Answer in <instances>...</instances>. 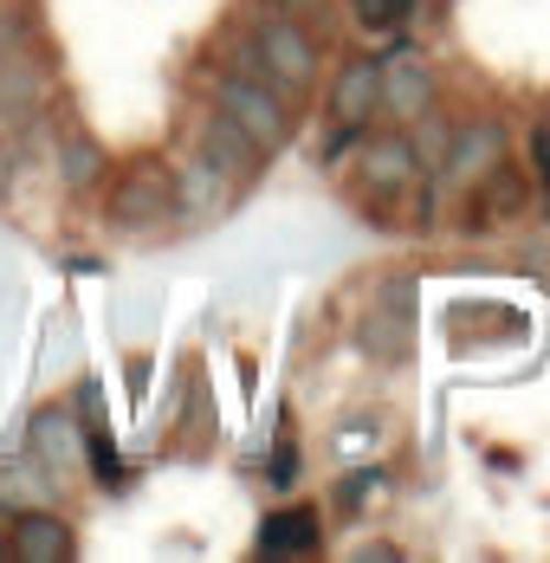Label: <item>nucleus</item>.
Returning <instances> with one entry per match:
<instances>
[{
  "instance_id": "f257e3e1",
  "label": "nucleus",
  "mask_w": 550,
  "mask_h": 563,
  "mask_svg": "<svg viewBox=\"0 0 550 563\" xmlns=\"http://www.w3.org/2000/svg\"><path fill=\"white\" fill-rule=\"evenodd\" d=\"M246 40H253V78H266L278 85L292 104L318 85V71H324V40L305 26V13H260L253 26H246Z\"/></svg>"
},
{
  "instance_id": "f03ea898",
  "label": "nucleus",
  "mask_w": 550,
  "mask_h": 563,
  "mask_svg": "<svg viewBox=\"0 0 550 563\" xmlns=\"http://www.w3.org/2000/svg\"><path fill=\"white\" fill-rule=\"evenodd\" d=\"M105 227L117 233H163L175 221V163L163 156H130L105 175Z\"/></svg>"
},
{
  "instance_id": "7ed1b4c3",
  "label": "nucleus",
  "mask_w": 550,
  "mask_h": 563,
  "mask_svg": "<svg viewBox=\"0 0 550 563\" xmlns=\"http://www.w3.org/2000/svg\"><path fill=\"white\" fill-rule=\"evenodd\" d=\"M208 104L227 111L266 156H278L285 143H292V130H298V117H292V98L266 85V78H253V71H233V65H215V78H208Z\"/></svg>"
},
{
  "instance_id": "20e7f679",
  "label": "nucleus",
  "mask_w": 550,
  "mask_h": 563,
  "mask_svg": "<svg viewBox=\"0 0 550 563\" xmlns=\"http://www.w3.org/2000/svg\"><path fill=\"white\" fill-rule=\"evenodd\" d=\"M421 181V156H415V136L408 123H370L356 136V195L363 201H395V195H415Z\"/></svg>"
},
{
  "instance_id": "39448f33",
  "label": "nucleus",
  "mask_w": 550,
  "mask_h": 563,
  "mask_svg": "<svg viewBox=\"0 0 550 563\" xmlns=\"http://www.w3.org/2000/svg\"><path fill=\"white\" fill-rule=\"evenodd\" d=\"M512 156V130H505V117L480 111V117H453V136H447V156H440V195H460V188H473L480 175H493L498 163Z\"/></svg>"
},
{
  "instance_id": "423d86ee",
  "label": "nucleus",
  "mask_w": 550,
  "mask_h": 563,
  "mask_svg": "<svg viewBox=\"0 0 550 563\" xmlns=\"http://www.w3.org/2000/svg\"><path fill=\"white\" fill-rule=\"evenodd\" d=\"M240 195H246V188L220 169L215 156H201L195 143L175 156V221H182V227H220V221H233Z\"/></svg>"
},
{
  "instance_id": "0eeeda50",
  "label": "nucleus",
  "mask_w": 550,
  "mask_h": 563,
  "mask_svg": "<svg viewBox=\"0 0 550 563\" xmlns=\"http://www.w3.org/2000/svg\"><path fill=\"white\" fill-rule=\"evenodd\" d=\"M53 53L40 40H20L13 53L0 58V130H26L40 123L53 104Z\"/></svg>"
},
{
  "instance_id": "6e6552de",
  "label": "nucleus",
  "mask_w": 550,
  "mask_h": 563,
  "mask_svg": "<svg viewBox=\"0 0 550 563\" xmlns=\"http://www.w3.org/2000/svg\"><path fill=\"white\" fill-rule=\"evenodd\" d=\"M383 58V117L388 123H415V117L440 104V65L415 40H395Z\"/></svg>"
},
{
  "instance_id": "1a4fd4ad",
  "label": "nucleus",
  "mask_w": 550,
  "mask_h": 563,
  "mask_svg": "<svg viewBox=\"0 0 550 563\" xmlns=\"http://www.w3.org/2000/svg\"><path fill=\"white\" fill-rule=\"evenodd\" d=\"M330 123L337 130H370L383 117V58L376 53H343L337 71H330Z\"/></svg>"
},
{
  "instance_id": "9d476101",
  "label": "nucleus",
  "mask_w": 550,
  "mask_h": 563,
  "mask_svg": "<svg viewBox=\"0 0 550 563\" xmlns=\"http://www.w3.org/2000/svg\"><path fill=\"white\" fill-rule=\"evenodd\" d=\"M525 208H531V175L512 169V163H498L473 188H460V227L466 233H493V227L525 221Z\"/></svg>"
},
{
  "instance_id": "9b49d317",
  "label": "nucleus",
  "mask_w": 550,
  "mask_h": 563,
  "mask_svg": "<svg viewBox=\"0 0 550 563\" xmlns=\"http://www.w3.org/2000/svg\"><path fill=\"white\" fill-rule=\"evenodd\" d=\"M188 143H195L201 156H215L220 169L240 181V188H253V181L266 175V163H273V156H266V150H260V143H253V136H246V130H240L227 111H215V104L188 117Z\"/></svg>"
},
{
  "instance_id": "f8f14e48",
  "label": "nucleus",
  "mask_w": 550,
  "mask_h": 563,
  "mask_svg": "<svg viewBox=\"0 0 550 563\" xmlns=\"http://www.w3.org/2000/svg\"><path fill=\"white\" fill-rule=\"evenodd\" d=\"M26 453L53 473L58 486H72V479L85 473V421H78L65 401L33 408V421H26Z\"/></svg>"
},
{
  "instance_id": "ddd939ff",
  "label": "nucleus",
  "mask_w": 550,
  "mask_h": 563,
  "mask_svg": "<svg viewBox=\"0 0 550 563\" xmlns=\"http://www.w3.org/2000/svg\"><path fill=\"white\" fill-rule=\"evenodd\" d=\"M7 558H20V563H65V558H78V525H72L58 506L13 511V518H7Z\"/></svg>"
},
{
  "instance_id": "4468645a",
  "label": "nucleus",
  "mask_w": 550,
  "mask_h": 563,
  "mask_svg": "<svg viewBox=\"0 0 550 563\" xmlns=\"http://www.w3.org/2000/svg\"><path fill=\"white\" fill-rule=\"evenodd\" d=\"M110 169H117L110 143L91 136L85 123H65V130L53 136V181L65 188V195H98Z\"/></svg>"
},
{
  "instance_id": "2eb2a0df",
  "label": "nucleus",
  "mask_w": 550,
  "mask_h": 563,
  "mask_svg": "<svg viewBox=\"0 0 550 563\" xmlns=\"http://www.w3.org/2000/svg\"><path fill=\"white\" fill-rule=\"evenodd\" d=\"M260 558H311L324 551V518L318 506H278L260 518V538H253Z\"/></svg>"
},
{
  "instance_id": "dca6fc26",
  "label": "nucleus",
  "mask_w": 550,
  "mask_h": 563,
  "mask_svg": "<svg viewBox=\"0 0 550 563\" xmlns=\"http://www.w3.org/2000/svg\"><path fill=\"white\" fill-rule=\"evenodd\" d=\"M33 506H58V479L40 466V460H33V453L0 460V518L33 511Z\"/></svg>"
},
{
  "instance_id": "f3484780",
  "label": "nucleus",
  "mask_w": 550,
  "mask_h": 563,
  "mask_svg": "<svg viewBox=\"0 0 550 563\" xmlns=\"http://www.w3.org/2000/svg\"><path fill=\"white\" fill-rule=\"evenodd\" d=\"M408 136H415V156H421V175L440 169V156H447V136H453V117L440 111V104H428V111L408 123Z\"/></svg>"
},
{
  "instance_id": "a211bd4d",
  "label": "nucleus",
  "mask_w": 550,
  "mask_h": 563,
  "mask_svg": "<svg viewBox=\"0 0 550 563\" xmlns=\"http://www.w3.org/2000/svg\"><path fill=\"white\" fill-rule=\"evenodd\" d=\"M85 466H91V486H98V493H123V486H130L123 460H117V448H110V428L85 434Z\"/></svg>"
},
{
  "instance_id": "6ab92c4d",
  "label": "nucleus",
  "mask_w": 550,
  "mask_h": 563,
  "mask_svg": "<svg viewBox=\"0 0 550 563\" xmlns=\"http://www.w3.org/2000/svg\"><path fill=\"white\" fill-rule=\"evenodd\" d=\"M363 350H370V356H383V363L408 356V311H395V318L370 311V324H363Z\"/></svg>"
},
{
  "instance_id": "aec40b11",
  "label": "nucleus",
  "mask_w": 550,
  "mask_h": 563,
  "mask_svg": "<svg viewBox=\"0 0 550 563\" xmlns=\"http://www.w3.org/2000/svg\"><path fill=\"white\" fill-rule=\"evenodd\" d=\"M350 26L363 40H395L402 33V7L395 0H350Z\"/></svg>"
},
{
  "instance_id": "412c9836",
  "label": "nucleus",
  "mask_w": 550,
  "mask_h": 563,
  "mask_svg": "<svg viewBox=\"0 0 550 563\" xmlns=\"http://www.w3.org/2000/svg\"><path fill=\"white\" fill-rule=\"evenodd\" d=\"M383 466H356V473H343V486H337V506L343 511H363V499H383Z\"/></svg>"
},
{
  "instance_id": "4be33fe9",
  "label": "nucleus",
  "mask_w": 550,
  "mask_h": 563,
  "mask_svg": "<svg viewBox=\"0 0 550 563\" xmlns=\"http://www.w3.org/2000/svg\"><path fill=\"white\" fill-rule=\"evenodd\" d=\"M72 415L85 421V434L110 428L105 421V383H98V376H78V389H72Z\"/></svg>"
},
{
  "instance_id": "5701e85b",
  "label": "nucleus",
  "mask_w": 550,
  "mask_h": 563,
  "mask_svg": "<svg viewBox=\"0 0 550 563\" xmlns=\"http://www.w3.org/2000/svg\"><path fill=\"white\" fill-rule=\"evenodd\" d=\"M525 150H531V181H538V195H544V214H550V117L531 123V136H525Z\"/></svg>"
},
{
  "instance_id": "b1692460",
  "label": "nucleus",
  "mask_w": 550,
  "mask_h": 563,
  "mask_svg": "<svg viewBox=\"0 0 550 563\" xmlns=\"http://www.w3.org/2000/svg\"><path fill=\"white\" fill-rule=\"evenodd\" d=\"M383 441H388V421H383V415H370V421H343V434H337V453H363V448L376 453Z\"/></svg>"
},
{
  "instance_id": "393cba45",
  "label": "nucleus",
  "mask_w": 550,
  "mask_h": 563,
  "mask_svg": "<svg viewBox=\"0 0 550 563\" xmlns=\"http://www.w3.org/2000/svg\"><path fill=\"white\" fill-rule=\"evenodd\" d=\"M20 40H40V20H33L26 7H13V0H7V7H0V58L13 53Z\"/></svg>"
},
{
  "instance_id": "a878e982",
  "label": "nucleus",
  "mask_w": 550,
  "mask_h": 563,
  "mask_svg": "<svg viewBox=\"0 0 550 563\" xmlns=\"http://www.w3.org/2000/svg\"><path fill=\"white\" fill-rule=\"evenodd\" d=\"M273 486H278V493H292V486H298V453H292V448L273 453Z\"/></svg>"
},
{
  "instance_id": "bb28decb",
  "label": "nucleus",
  "mask_w": 550,
  "mask_h": 563,
  "mask_svg": "<svg viewBox=\"0 0 550 563\" xmlns=\"http://www.w3.org/2000/svg\"><path fill=\"white\" fill-rule=\"evenodd\" d=\"M266 7H278V13H324V0H266Z\"/></svg>"
},
{
  "instance_id": "cd10ccee",
  "label": "nucleus",
  "mask_w": 550,
  "mask_h": 563,
  "mask_svg": "<svg viewBox=\"0 0 550 563\" xmlns=\"http://www.w3.org/2000/svg\"><path fill=\"white\" fill-rule=\"evenodd\" d=\"M350 558H356V563H370V558H402V551H395V544H356Z\"/></svg>"
},
{
  "instance_id": "c85d7f7f",
  "label": "nucleus",
  "mask_w": 550,
  "mask_h": 563,
  "mask_svg": "<svg viewBox=\"0 0 550 563\" xmlns=\"http://www.w3.org/2000/svg\"><path fill=\"white\" fill-rule=\"evenodd\" d=\"M0 563H7V525H0Z\"/></svg>"
},
{
  "instance_id": "c756f323",
  "label": "nucleus",
  "mask_w": 550,
  "mask_h": 563,
  "mask_svg": "<svg viewBox=\"0 0 550 563\" xmlns=\"http://www.w3.org/2000/svg\"><path fill=\"white\" fill-rule=\"evenodd\" d=\"M0 7H7V0H0Z\"/></svg>"
}]
</instances>
